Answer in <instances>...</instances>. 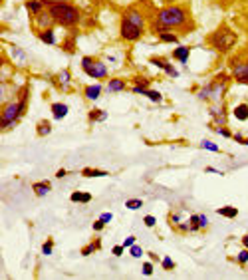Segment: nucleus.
<instances>
[{
    "instance_id": "obj_32",
    "label": "nucleus",
    "mask_w": 248,
    "mask_h": 280,
    "mask_svg": "<svg viewBox=\"0 0 248 280\" xmlns=\"http://www.w3.org/2000/svg\"><path fill=\"white\" fill-rule=\"evenodd\" d=\"M199 145H201V149L211 151V153H218V151H220V147H218L216 143H213V141H209V139H203Z\"/></svg>"
},
{
    "instance_id": "obj_40",
    "label": "nucleus",
    "mask_w": 248,
    "mask_h": 280,
    "mask_svg": "<svg viewBox=\"0 0 248 280\" xmlns=\"http://www.w3.org/2000/svg\"><path fill=\"white\" fill-rule=\"evenodd\" d=\"M141 272L143 276H151V274H153V262H143Z\"/></svg>"
},
{
    "instance_id": "obj_41",
    "label": "nucleus",
    "mask_w": 248,
    "mask_h": 280,
    "mask_svg": "<svg viewBox=\"0 0 248 280\" xmlns=\"http://www.w3.org/2000/svg\"><path fill=\"white\" fill-rule=\"evenodd\" d=\"M107 223H104L102 219H97V221H93V224H91V228L95 231V233H102L104 231V226H106Z\"/></svg>"
},
{
    "instance_id": "obj_3",
    "label": "nucleus",
    "mask_w": 248,
    "mask_h": 280,
    "mask_svg": "<svg viewBox=\"0 0 248 280\" xmlns=\"http://www.w3.org/2000/svg\"><path fill=\"white\" fill-rule=\"evenodd\" d=\"M28 108V88H22L18 92L16 99L8 101V104H2V113H0V128L2 131L12 130L20 121V117L26 113Z\"/></svg>"
},
{
    "instance_id": "obj_34",
    "label": "nucleus",
    "mask_w": 248,
    "mask_h": 280,
    "mask_svg": "<svg viewBox=\"0 0 248 280\" xmlns=\"http://www.w3.org/2000/svg\"><path fill=\"white\" fill-rule=\"evenodd\" d=\"M129 254H131L133 259H141V257H143V248L137 243H135L133 246H129Z\"/></svg>"
},
{
    "instance_id": "obj_51",
    "label": "nucleus",
    "mask_w": 248,
    "mask_h": 280,
    "mask_svg": "<svg viewBox=\"0 0 248 280\" xmlns=\"http://www.w3.org/2000/svg\"><path fill=\"white\" fill-rule=\"evenodd\" d=\"M242 246H244V248H248V235H244V237H242Z\"/></svg>"
},
{
    "instance_id": "obj_6",
    "label": "nucleus",
    "mask_w": 248,
    "mask_h": 280,
    "mask_svg": "<svg viewBox=\"0 0 248 280\" xmlns=\"http://www.w3.org/2000/svg\"><path fill=\"white\" fill-rule=\"evenodd\" d=\"M82 70L93 78V80H106L109 75V70L104 64V60H95L93 56H84L82 58Z\"/></svg>"
},
{
    "instance_id": "obj_20",
    "label": "nucleus",
    "mask_w": 248,
    "mask_h": 280,
    "mask_svg": "<svg viewBox=\"0 0 248 280\" xmlns=\"http://www.w3.org/2000/svg\"><path fill=\"white\" fill-rule=\"evenodd\" d=\"M70 82H71L70 70H62L60 74L54 78V84H58L62 90H68V88H70Z\"/></svg>"
},
{
    "instance_id": "obj_48",
    "label": "nucleus",
    "mask_w": 248,
    "mask_h": 280,
    "mask_svg": "<svg viewBox=\"0 0 248 280\" xmlns=\"http://www.w3.org/2000/svg\"><path fill=\"white\" fill-rule=\"evenodd\" d=\"M100 219H102L104 223H109V221L113 219V215H111V213H102V217H100Z\"/></svg>"
},
{
    "instance_id": "obj_5",
    "label": "nucleus",
    "mask_w": 248,
    "mask_h": 280,
    "mask_svg": "<svg viewBox=\"0 0 248 280\" xmlns=\"http://www.w3.org/2000/svg\"><path fill=\"white\" fill-rule=\"evenodd\" d=\"M231 78L232 75L229 74H216L205 88H201L196 92V97L201 101H214V104H218L222 99V95L227 93V90H229V80Z\"/></svg>"
},
{
    "instance_id": "obj_2",
    "label": "nucleus",
    "mask_w": 248,
    "mask_h": 280,
    "mask_svg": "<svg viewBox=\"0 0 248 280\" xmlns=\"http://www.w3.org/2000/svg\"><path fill=\"white\" fill-rule=\"evenodd\" d=\"M46 8L50 10L54 22L62 28H76L82 22V12L76 4L64 0H46Z\"/></svg>"
},
{
    "instance_id": "obj_14",
    "label": "nucleus",
    "mask_w": 248,
    "mask_h": 280,
    "mask_svg": "<svg viewBox=\"0 0 248 280\" xmlns=\"http://www.w3.org/2000/svg\"><path fill=\"white\" fill-rule=\"evenodd\" d=\"M189 223H191V233H196V231H203L209 226V219H207V215L201 213V215H191Z\"/></svg>"
},
{
    "instance_id": "obj_23",
    "label": "nucleus",
    "mask_w": 248,
    "mask_h": 280,
    "mask_svg": "<svg viewBox=\"0 0 248 280\" xmlns=\"http://www.w3.org/2000/svg\"><path fill=\"white\" fill-rule=\"evenodd\" d=\"M36 133H38L40 137L50 135V133H52V121H50V119H40L38 125H36Z\"/></svg>"
},
{
    "instance_id": "obj_12",
    "label": "nucleus",
    "mask_w": 248,
    "mask_h": 280,
    "mask_svg": "<svg viewBox=\"0 0 248 280\" xmlns=\"http://www.w3.org/2000/svg\"><path fill=\"white\" fill-rule=\"evenodd\" d=\"M209 113H211V117L214 119V125H216V128H220V125L227 123V110H225V106H216V104H214V108H211Z\"/></svg>"
},
{
    "instance_id": "obj_46",
    "label": "nucleus",
    "mask_w": 248,
    "mask_h": 280,
    "mask_svg": "<svg viewBox=\"0 0 248 280\" xmlns=\"http://www.w3.org/2000/svg\"><path fill=\"white\" fill-rule=\"evenodd\" d=\"M133 244H135V237H133V235H131V237H127V239H125V241H123V246H125V248H129V246H133Z\"/></svg>"
},
{
    "instance_id": "obj_52",
    "label": "nucleus",
    "mask_w": 248,
    "mask_h": 280,
    "mask_svg": "<svg viewBox=\"0 0 248 280\" xmlns=\"http://www.w3.org/2000/svg\"><path fill=\"white\" fill-rule=\"evenodd\" d=\"M161 2H163V4H165V6H167V4H175V2H177V0H161Z\"/></svg>"
},
{
    "instance_id": "obj_21",
    "label": "nucleus",
    "mask_w": 248,
    "mask_h": 280,
    "mask_svg": "<svg viewBox=\"0 0 248 280\" xmlns=\"http://www.w3.org/2000/svg\"><path fill=\"white\" fill-rule=\"evenodd\" d=\"M32 191H34L36 197H46L52 191V183L50 181H38V183L32 185Z\"/></svg>"
},
{
    "instance_id": "obj_49",
    "label": "nucleus",
    "mask_w": 248,
    "mask_h": 280,
    "mask_svg": "<svg viewBox=\"0 0 248 280\" xmlns=\"http://www.w3.org/2000/svg\"><path fill=\"white\" fill-rule=\"evenodd\" d=\"M171 223H173V224L181 223V215H179V213H173V215H171Z\"/></svg>"
},
{
    "instance_id": "obj_10",
    "label": "nucleus",
    "mask_w": 248,
    "mask_h": 280,
    "mask_svg": "<svg viewBox=\"0 0 248 280\" xmlns=\"http://www.w3.org/2000/svg\"><path fill=\"white\" fill-rule=\"evenodd\" d=\"M149 64H153V66H157L159 70H163L165 74L169 75V78H179V72H177V68L167 60V58H163V56H151L149 58Z\"/></svg>"
},
{
    "instance_id": "obj_47",
    "label": "nucleus",
    "mask_w": 248,
    "mask_h": 280,
    "mask_svg": "<svg viewBox=\"0 0 248 280\" xmlns=\"http://www.w3.org/2000/svg\"><path fill=\"white\" fill-rule=\"evenodd\" d=\"M66 175H68V171H66V169H58V171H56V179H64Z\"/></svg>"
},
{
    "instance_id": "obj_43",
    "label": "nucleus",
    "mask_w": 248,
    "mask_h": 280,
    "mask_svg": "<svg viewBox=\"0 0 248 280\" xmlns=\"http://www.w3.org/2000/svg\"><path fill=\"white\" fill-rule=\"evenodd\" d=\"M123 250H125V246H123V244H115V246L111 248V252H113V257H121V254H123Z\"/></svg>"
},
{
    "instance_id": "obj_33",
    "label": "nucleus",
    "mask_w": 248,
    "mask_h": 280,
    "mask_svg": "<svg viewBox=\"0 0 248 280\" xmlns=\"http://www.w3.org/2000/svg\"><path fill=\"white\" fill-rule=\"evenodd\" d=\"M125 207H127L129 211H137V209L143 207V201L141 199H127V201H125Z\"/></svg>"
},
{
    "instance_id": "obj_50",
    "label": "nucleus",
    "mask_w": 248,
    "mask_h": 280,
    "mask_svg": "<svg viewBox=\"0 0 248 280\" xmlns=\"http://www.w3.org/2000/svg\"><path fill=\"white\" fill-rule=\"evenodd\" d=\"M205 171H207V173H214V175H222V171H218V169H214V167H207Z\"/></svg>"
},
{
    "instance_id": "obj_1",
    "label": "nucleus",
    "mask_w": 248,
    "mask_h": 280,
    "mask_svg": "<svg viewBox=\"0 0 248 280\" xmlns=\"http://www.w3.org/2000/svg\"><path fill=\"white\" fill-rule=\"evenodd\" d=\"M155 20L163 24L167 30H181L183 34H189L195 28V22L191 18L189 6L187 4H167L157 10Z\"/></svg>"
},
{
    "instance_id": "obj_42",
    "label": "nucleus",
    "mask_w": 248,
    "mask_h": 280,
    "mask_svg": "<svg viewBox=\"0 0 248 280\" xmlns=\"http://www.w3.org/2000/svg\"><path fill=\"white\" fill-rule=\"evenodd\" d=\"M143 223H145V226H155L157 219H155L153 215H145V217H143Z\"/></svg>"
},
{
    "instance_id": "obj_28",
    "label": "nucleus",
    "mask_w": 248,
    "mask_h": 280,
    "mask_svg": "<svg viewBox=\"0 0 248 280\" xmlns=\"http://www.w3.org/2000/svg\"><path fill=\"white\" fill-rule=\"evenodd\" d=\"M216 213H218L220 217H225V219H234V217L238 215V209H236V207L229 205V207H220Z\"/></svg>"
},
{
    "instance_id": "obj_19",
    "label": "nucleus",
    "mask_w": 248,
    "mask_h": 280,
    "mask_svg": "<svg viewBox=\"0 0 248 280\" xmlns=\"http://www.w3.org/2000/svg\"><path fill=\"white\" fill-rule=\"evenodd\" d=\"M36 36L40 42L48 44V46H54L56 44V30L54 28H48V30H36Z\"/></svg>"
},
{
    "instance_id": "obj_18",
    "label": "nucleus",
    "mask_w": 248,
    "mask_h": 280,
    "mask_svg": "<svg viewBox=\"0 0 248 280\" xmlns=\"http://www.w3.org/2000/svg\"><path fill=\"white\" fill-rule=\"evenodd\" d=\"M125 88H127V80H123V78H111L107 82V92L109 93L123 92Z\"/></svg>"
},
{
    "instance_id": "obj_38",
    "label": "nucleus",
    "mask_w": 248,
    "mask_h": 280,
    "mask_svg": "<svg viewBox=\"0 0 248 280\" xmlns=\"http://www.w3.org/2000/svg\"><path fill=\"white\" fill-rule=\"evenodd\" d=\"M214 133H218V135H222V137H227V139H232V131L227 130L225 125H220V128H213Z\"/></svg>"
},
{
    "instance_id": "obj_53",
    "label": "nucleus",
    "mask_w": 248,
    "mask_h": 280,
    "mask_svg": "<svg viewBox=\"0 0 248 280\" xmlns=\"http://www.w3.org/2000/svg\"><path fill=\"white\" fill-rule=\"evenodd\" d=\"M244 145H246V147H248V137H246V139H244Z\"/></svg>"
},
{
    "instance_id": "obj_37",
    "label": "nucleus",
    "mask_w": 248,
    "mask_h": 280,
    "mask_svg": "<svg viewBox=\"0 0 248 280\" xmlns=\"http://www.w3.org/2000/svg\"><path fill=\"white\" fill-rule=\"evenodd\" d=\"M161 266L165 268V270H175V261L173 259H169V257H165V259H161Z\"/></svg>"
},
{
    "instance_id": "obj_8",
    "label": "nucleus",
    "mask_w": 248,
    "mask_h": 280,
    "mask_svg": "<svg viewBox=\"0 0 248 280\" xmlns=\"http://www.w3.org/2000/svg\"><path fill=\"white\" fill-rule=\"evenodd\" d=\"M231 75L236 84L248 86V60H231Z\"/></svg>"
},
{
    "instance_id": "obj_24",
    "label": "nucleus",
    "mask_w": 248,
    "mask_h": 280,
    "mask_svg": "<svg viewBox=\"0 0 248 280\" xmlns=\"http://www.w3.org/2000/svg\"><path fill=\"white\" fill-rule=\"evenodd\" d=\"M82 175L86 177V179H95V177H107L109 173H107L106 169H93V167H84L82 169Z\"/></svg>"
},
{
    "instance_id": "obj_7",
    "label": "nucleus",
    "mask_w": 248,
    "mask_h": 280,
    "mask_svg": "<svg viewBox=\"0 0 248 280\" xmlns=\"http://www.w3.org/2000/svg\"><path fill=\"white\" fill-rule=\"evenodd\" d=\"M145 34V30L139 28V26H135L133 22H129L127 18H119V38L127 42V44H133V42H139Z\"/></svg>"
},
{
    "instance_id": "obj_44",
    "label": "nucleus",
    "mask_w": 248,
    "mask_h": 280,
    "mask_svg": "<svg viewBox=\"0 0 248 280\" xmlns=\"http://www.w3.org/2000/svg\"><path fill=\"white\" fill-rule=\"evenodd\" d=\"M232 139H234L236 143H240V145H244V139H246V137H244L242 133H232Z\"/></svg>"
},
{
    "instance_id": "obj_22",
    "label": "nucleus",
    "mask_w": 248,
    "mask_h": 280,
    "mask_svg": "<svg viewBox=\"0 0 248 280\" xmlns=\"http://www.w3.org/2000/svg\"><path fill=\"white\" fill-rule=\"evenodd\" d=\"M88 119L91 121V123H100V121H106V119H107V112H106V110H100V108H93V110H89Z\"/></svg>"
},
{
    "instance_id": "obj_54",
    "label": "nucleus",
    "mask_w": 248,
    "mask_h": 280,
    "mask_svg": "<svg viewBox=\"0 0 248 280\" xmlns=\"http://www.w3.org/2000/svg\"><path fill=\"white\" fill-rule=\"evenodd\" d=\"M246 60H248V58H246Z\"/></svg>"
},
{
    "instance_id": "obj_13",
    "label": "nucleus",
    "mask_w": 248,
    "mask_h": 280,
    "mask_svg": "<svg viewBox=\"0 0 248 280\" xmlns=\"http://www.w3.org/2000/svg\"><path fill=\"white\" fill-rule=\"evenodd\" d=\"M102 93H104V86L102 84H89V86L84 88V95L89 101H97L102 97Z\"/></svg>"
},
{
    "instance_id": "obj_31",
    "label": "nucleus",
    "mask_w": 248,
    "mask_h": 280,
    "mask_svg": "<svg viewBox=\"0 0 248 280\" xmlns=\"http://www.w3.org/2000/svg\"><path fill=\"white\" fill-rule=\"evenodd\" d=\"M145 97H147V99H151L153 104H161V101H163V93L157 92V90H151V88L145 92Z\"/></svg>"
},
{
    "instance_id": "obj_15",
    "label": "nucleus",
    "mask_w": 248,
    "mask_h": 280,
    "mask_svg": "<svg viewBox=\"0 0 248 280\" xmlns=\"http://www.w3.org/2000/svg\"><path fill=\"white\" fill-rule=\"evenodd\" d=\"M50 112H52V117L56 121H60V119H64L68 112H70V108H68V104H64V101H54L52 106H50Z\"/></svg>"
},
{
    "instance_id": "obj_17",
    "label": "nucleus",
    "mask_w": 248,
    "mask_h": 280,
    "mask_svg": "<svg viewBox=\"0 0 248 280\" xmlns=\"http://www.w3.org/2000/svg\"><path fill=\"white\" fill-rule=\"evenodd\" d=\"M26 10L30 12V16L44 12L46 10V0H26Z\"/></svg>"
},
{
    "instance_id": "obj_45",
    "label": "nucleus",
    "mask_w": 248,
    "mask_h": 280,
    "mask_svg": "<svg viewBox=\"0 0 248 280\" xmlns=\"http://www.w3.org/2000/svg\"><path fill=\"white\" fill-rule=\"evenodd\" d=\"M177 228L181 233H191V223H179Z\"/></svg>"
},
{
    "instance_id": "obj_26",
    "label": "nucleus",
    "mask_w": 248,
    "mask_h": 280,
    "mask_svg": "<svg viewBox=\"0 0 248 280\" xmlns=\"http://www.w3.org/2000/svg\"><path fill=\"white\" fill-rule=\"evenodd\" d=\"M70 201L71 203H89L91 201V195L86 193V191H76L70 195Z\"/></svg>"
},
{
    "instance_id": "obj_27",
    "label": "nucleus",
    "mask_w": 248,
    "mask_h": 280,
    "mask_svg": "<svg viewBox=\"0 0 248 280\" xmlns=\"http://www.w3.org/2000/svg\"><path fill=\"white\" fill-rule=\"evenodd\" d=\"M157 38H159V42H163V44H177V42H179V36H177V34H173V30L161 32Z\"/></svg>"
},
{
    "instance_id": "obj_11",
    "label": "nucleus",
    "mask_w": 248,
    "mask_h": 280,
    "mask_svg": "<svg viewBox=\"0 0 248 280\" xmlns=\"http://www.w3.org/2000/svg\"><path fill=\"white\" fill-rule=\"evenodd\" d=\"M32 22H34L36 30H48V28H54V24H56L48 8H46L44 12H40V14L32 16Z\"/></svg>"
},
{
    "instance_id": "obj_30",
    "label": "nucleus",
    "mask_w": 248,
    "mask_h": 280,
    "mask_svg": "<svg viewBox=\"0 0 248 280\" xmlns=\"http://www.w3.org/2000/svg\"><path fill=\"white\" fill-rule=\"evenodd\" d=\"M133 86H139V88H145V90H149V86H151V80L147 78V75H133Z\"/></svg>"
},
{
    "instance_id": "obj_25",
    "label": "nucleus",
    "mask_w": 248,
    "mask_h": 280,
    "mask_svg": "<svg viewBox=\"0 0 248 280\" xmlns=\"http://www.w3.org/2000/svg\"><path fill=\"white\" fill-rule=\"evenodd\" d=\"M232 115H234V119H238V121H246L248 119V104H238V106L232 110Z\"/></svg>"
},
{
    "instance_id": "obj_29",
    "label": "nucleus",
    "mask_w": 248,
    "mask_h": 280,
    "mask_svg": "<svg viewBox=\"0 0 248 280\" xmlns=\"http://www.w3.org/2000/svg\"><path fill=\"white\" fill-rule=\"evenodd\" d=\"M95 250H102V241H100V239H95L91 244L84 246V248H82V257H89V254L95 252Z\"/></svg>"
},
{
    "instance_id": "obj_4",
    "label": "nucleus",
    "mask_w": 248,
    "mask_h": 280,
    "mask_svg": "<svg viewBox=\"0 0 248 280\" xmlns=\"http://www.w3.org/2000/svg\"><path fill=\"white\" fill-rule=\"evenodd\" d=\"M207 44H209V48H213L218 54H231L238 44V32L231 24H220L207 36Z\"/></svg>"
},
{
    "instance_id": "obj_39",
    "label": "nucleus",
    "mask_w": 248,
    "mask_h": 280,
    "mask_svg": "<svg viewBox=\"0 0 248 280\" xmlns=\"http://www.w3.org/2000/svg\"><path fill=\"white\" fill-rule=\"evenodd\" d=\"M236 262H238V264H242V266H244V264H248V248L240 250V252L236 254Z\"/></svg>"
},
{
    "instance_id": "obj_36",
    "label": "nucleus",
    "mask_w": 248,
    "mask_h": 280,
    "mask_svg": "<svg viewBox=\"0 0 248 280\" xmlns=\"http://www.w3.org/2000/svg\"><path fill=\"white\" fill-rule=\"evenodd\" d=\"M54 250V239H48L46 243L42 244V254H46V257H50Z\"/></svg>"
},
{
    "instance_id": "obj_9",
    "label": "nucleus",
    "mask_w": 248,
    "mask_h": 280,
    "mask_svg": "<svg viewBox=\"0 0 248 280\" xmlns=\"http://www.w3.org/2000/svg\"><path fill=\"white\" fill-rule=\"evenodd\" d=\"M121 16L127 18L129 22H133L135 26H139V28H147V18H145V14L141 12V8H137V6H127L123 12H121Z\"/></svg>"
},
{
    "instance_id": "obj_35",
    "label": "nucleus",
    "mask_w": 248,
    "mask_h": 280,
    "mask_svg": "<svg viewBox=\"0 0 248 280\" xmlns=\"http://www.w3.org/2000/svg\"><path fill=\"white\" fill-rule=\"evenodd\" d=\"M76 44H73V40H71V36L66 38V42L62 44V48H64V52H68V54H73L76 52V48H73Z\"/></svg>"
},
{
    "instance_id": "obj_16",
    "label": "nucleus",
    "mask_w": 248,
    "mask_h": 280,
    "mask_svg": "<svg viewBox=\"0 0 248 280\" xmlns=\"http://www.w3.org/2000/svg\"><path fill=\"white\" fill-rule=\"evenodd\" d=\"M191 50H193L191 46H177V48L173 50V54H171V56H173V60H177L179 64H183V66H185V64L189 62Z\"/></svg>"
}]
</instances>
